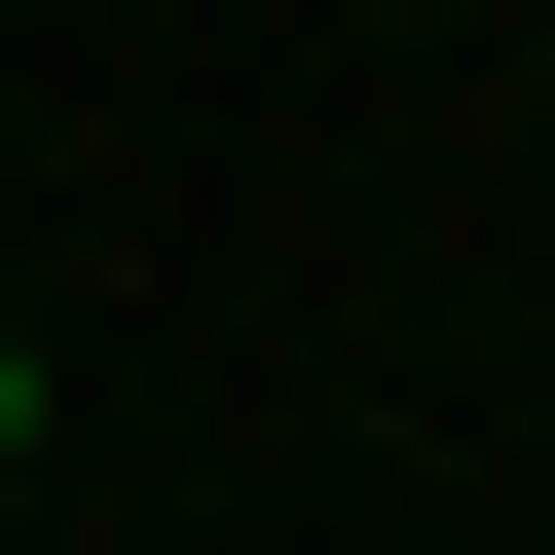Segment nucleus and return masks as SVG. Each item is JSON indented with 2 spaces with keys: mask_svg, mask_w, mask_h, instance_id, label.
Returning <instances> with one entry per match:
<instances>
[{
  "mask_svg": "<svg viewBox=\"0 0 555 555\" xmlns=\"http://www.w3.org/2000/svg\"><path fill=\"white\" fill-rule=\"evenodd\" d=\"M0 481H38V334H0Z\"/></svg>",
  "mask_w": 555,
  "mask_h": 555,
  "instance_id": "f257e3e1",
  "label": "nucleus"
}]
</instances>
